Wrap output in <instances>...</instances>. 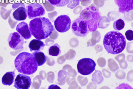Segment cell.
I'll list each match as a JSON object with an SVG mask.
<instances>
[{
    "mask_svg": "<svg viewBox=\"0 0 133 89\" xmlns=\"http://www.w3.org/2000/svg\"><path fill=\"white\" fill-rule=\"evenodd\" d=\"M31 34L38 40L46 39L50 37L54 29L50 20L44 17H36L29 22Z\"/></svg>",
    "mask_w": 133,
    "mask_h": 89,
    "instance_id": "6da1fadb",
    "label": "cell"
},
{
    "mask_svg": "<svg viewBox=\"0 0 133 89\" xmlns=\"http://www.w3.org/2000/svg\"><path fill=\"white\" fill-rule=\"evenodd\" d=\"M103 44L108 53L115 55L124 51L126 47V41L121 33L112 31L106 34L103 38Z\"/></svg>",
    "mask_w": 133,
    "mask_h": 89,
    "instance_id": "7a4b0ae2",
    "label": "cell"
},
{
    "mask_svg": "<svg viewBox=\"0 0 133 89\" xmlns=\"http://www.w3.org/2000/svg\"><path fill=\"white\" fill-rule=\"evenodd\" d=\"M14 63L19 72L26 75L35 73L38 67L32 54L26 52L20 53L17 56Z\"/></svg>",
    "mask_w": 133,
    "mask_h": 89,
    "instance_id": "3957f363",
    "label": "cell"
},
{
    "mask_svg": "<svg viewBox=\"0 0 133 89\" xmlns=\"http://www.w3.org/2000/svg\"><path fill=\"white\" fill-rule=\"evenodd\" d=\"M96 64L94 60L89 58L80 59L77 64L78 72L83 75H88L92 73L96 68Z\"/></svg>",
    "mask_w": 133,
    "mask_h": 89,
    "instance_id": "277c9868",
    "label": "cell"
},
{
    "mask_svg": "<svg viewBox=\"0 0 133 89\" xmlns=\"http://www.w3.org/2000/svg\"><path fill=\"white\" fill-rule=\"evenodd\" d=\"M71 28L74 34L79 37H86L89 33L87 23L80 16L73 21Z\"/></svg>",
    "mask_w": 133,
    "mask_h": 89,
    "instance_id": "5b68a950",
    "label": "cell"
},
{
    "mask_svg": "<svg viewBox=\"0 0 133 89\" xmlns=\"http://www.w3.org/2000/svg\"><path fill=\"white\" fill-rule=\"evenodd\" d=\"M71 19L69 16L66 15H60L54 21L56 29L60 33H65L69 31L71 27Z\"/></svg>",
    "mask_w": 133,
    "mask_h": 89,
    "instance_id": "8992f818",
    "label": "cell"
},
{
    "mask_svg": "<svg viewBox=\"0 0 133 89\" xmlns=\"http://www.w3.org/2000/svg\"><path fill=\"white\" fill-rule=\"evenodd\" d=\"M27 15L29 19H32L44 15L45 10L44 7L38 3H31L26 6Z\"/></svg>",
    "mask_w": 133,
    "mask_h": 89,
    "instance_id": "52a82bcc",
    "label": "cell"
},
{
    "mask_svg": "<svg viewBox=\"0 0 133 89\" xmlns=\"http://www.w3.org/2000/svg\"><path fill=\"white\" fill-rule=\"evenodd\" d=\"M9 46L14 50H18L23 48L24 38L17 32L11 33L8 37Z\"/></svg>",
    "mask_w": 133,
    "mask_h": 89,
    "instance_id": "ba28073f",
    "label": "cell"
},
{
    "mask_svg": "<svg viewBox=\"0 0 133 89\" xmlns=\"http://www.w3.org/2000/svg\"><path fill=\"white\" fill-rule=\"evenodd\" d=\"M32 84L31 77L25 74H19L15 80L14 86L18 89L29 88Z\"/></svg>",
    "mask_w": 133,
    "mask_h": 89,
    "instance_id": "9c48e42d",
    "label": "cell"
},
{
    "mask_svg": "<svg viewBox=\"0 0 133 89\" xmlns=\"http://www.w3.org/2000/svg\"><path fill=\"white\" fill-rule=\"evenodd\" d=\"M114 1L119 7L120 13L124 14L133 10V0H114Z\"/></svg>",
    "mask_w": 133,
    "mask_h": 89,
    "instance_id": "30bf717a",
    "label": "cell"
},
{
    "mask_svg": "<svg viewBox=\"0 0 133 89\" xmlns=\"http://www.w3.org/2000/svg\"><path fill=\"white\" fill-rule=\"evenodd\" d=\"M16 30L24 39L26 40L29 39L32 37L28 25L24 21L20 22L17 25Z\"/></svg>",
    "mask_w": 133,
    "mask_h": 89,
    "instance_id": "8fae6325",
    "label": "cell"
},
{
    "mask_svg": "<svg viewBox=\"0 0 133 89\" xmlns=\"http://www.w3.org/2000/svg\"><path fill=\"white\" fill-rule=\"evenodd\" d=\"M92 16L89 21L86 22L88 25L89 32H94L96 30L98 27V22L100 19V14L98 11L92 12Z\"/></svg>",
    "mask_w": 133,
    "mask_h": 89,
    "instance_id": "7c38bea8",
    "label": "cell"
},
{
    "mask_svg": "<svg viewBox=\"0 0 133 89\" xmlns=\"http://www.w3.org/2000/svg\"><path fill=\"white\" fill-rule=\"evenodd\" d=\"M13 16L14 19L17 21H23L28 16L27 10L24 7H20L14 11Z\"/></svg>",
    "mask_w": 133,
    "mask_h": 89,
    "instance_id": "4fadbf2b",
    "label": "cell"
},
{
    "mask_svg": "<svg viewBox=\"0 0 133 89\" xmlns=\"http://www.w3.org/2000/svg\"><path fill=\"white\" fill-rule=\"evenodd\" d=\"M45 44L41 40L34 39L29 44V48L31 52L43 50Z\"/></svg>",
    "mask_w": 133,
    "mask_h": 89,
    "instance_id": "5bb4252c",
    "label": "cell"
},
{
    "mask_svg": "<svg viewBox=\"0 0 133 89\" xmlns=\"http://www.w3.org/2000/svg\"><path fill=\"white\" fill-rule=\"evenodd\" d=\"M15 71L9 72L3 76L2 79V84L4 85L10 86L14 83L15 78Z\"/></svg>",
    "mask_w": 133,
    "mask_h": 89,
    "instance_id": "9a60e30c",
    "label": "cell"
},
{
    "mask_svg": "<svg viewBox=\"0 0 133 89\" xmlns=\"http://www.w3.org/2000/svg\"><path fill=\"white\" fill-rule=\"evenodd\" d=\"M32 54L34 57L38 66H43L46 62V56L42 52L38 51H35L34 52L32 53Z\"/></svg>",
    "mask_w": 133,
    "mask_h": 89,
    "instance_id": "2e32d148",
    "label": "cell"
},
{
    "mask_svg": "<svg viewBox=\"0 0 133 89\" xmlns=\"http://www.w3.org/2000/svg\"><path fill=\"white\" fill-rule=\"evenodd\" d=\"M60 48V46L58 44H55L48 48V54L52 56H57L61 53Z\"/></svg>",
    "mask_w": 133,
    "mask_h": 89,
    "instance_id": "e0dca14e",
    "label": "cell"
},
{
    "mask_svg": "<svg viewBox=\"0 0 133 89\" xmlns=\"http://www.w3.org/2000/svg\"><path fill=\"white\" fill-rule=\"evenodd\" d=\"M52 5L57 7L65 6L69 4L70 0H48Z\"/></svg>",
    "mask_w": 133,
    "mask_h": 89,
    "instance_id": "ac0fdd59",
    "label": "cell"
},
{
    "mask_svg": "<svg viewBox=\"0 0 133 89\" xmlns=\"http://www.w3.org/2000/svg\"><path fill=\"white\" fill-rule=\"evenodd\" d=\"M125 25L124 22L123 20L119 19L114 21L113 24V27L116 30L120 31L124 28Z\"/></svg>",
    "mask_w": 133,
    "mask_h": 89,
    "instance_id": "d6986e66",
    "label": "cell"
},
{
    "mask_svg": "<svg viewBox=\"0 0 133 89\" xmlns=\"http://www.w3.org/2000/svg\"><path fill=\"white\" fill-rule=\"evenodd\" d=\"M125 37L128 41H132L133 39V32L132 30H128L125 33Z\"/></svg>",
    "mask_w": 133,
    "mask_h": 89,
    "instance_id": "ffe728a7",
    "label": "cell"
},
{
    "mask_svg": "<svg viewBox=\"0 0 133 89\" xmlns=\"http://www.w3.org/2000/svg\"><path fill=\"white\" fill-rule=\"evenodd\" d=\"M80 1H81V2H82V0H80Z\"/></svg>",
    "mask_w": 133,
    "mask_h": 89,
    "instance_id": "44dd1931",
    "label": "cell"
}]
</instances>
